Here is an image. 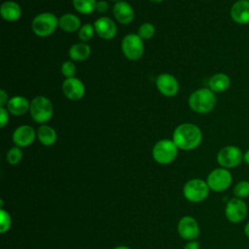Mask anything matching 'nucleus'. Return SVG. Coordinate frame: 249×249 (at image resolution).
I'll list each match as a JSON object with an SVG mask.
<instances>
[{"mask_svg": "<svg viewBox=\"0 0 249 249\" xmlns=\"http://www.w3.org/2000/svg\"><path fill=\"white\" fill-rule=\"evenodd\" d=\"M172 140L181 150H194L201 143L202 132L197 125L190 123H184L176 126L173 131Z\"/></svg>", "mask_w": 249, "mask_h": 249, "instance_id": "obj_1", "label": "nucleus"}, {"mask_svg": "<svg viewBox=\"0 0 249 249\" xmlns=\"http://www.w3.org/2000/svg\"><path fill=\"white\" fill-rule=\"evenodd\" d=\"M217 102L215 92L209 88H201L195 90L189 97V105L193 111L198 114H206L213 110Z\"/></svg>", "mask_w": 249, "mask_h": 249, "instance_id": "obj_2", "label": "nucleus"}, {"mask_svg": "<svg viewBox=\"0 0 249 249\" xmlns=\"http://www.w3.org/2000/svg\"><path fill=\"white\" fill-rule=\"evenodd\" d=\"M29 112L31 118L36 123L45 124L52 119L53 106L49 98L43 95H38L31 100Z\"/></svg>", "mask_w": 249, "mask_h": 249, "instance_id": "obj_3", "label": "nucleus"}, {"mask_svg": "<svg viewBox=\"0 0 249 249\" xmlns=\"http://www.w3.org/2000/svg\"><path fill=\"white\" fill-rule=\"evenodd\" d=\"M57 26L58 18L49 12L37 15L31 23L32 31L39 37H48L52 35Z\"/></svg>", "mask_w": 249, "mask_h": 249, "instance_id": "obj_4", "label": "nucleus"}, {"mask_svg": "<svg viewBox=\"0 0 249 249\" xmlns=\"http://www.w3.org/2000/svg\"><path fill=\"white\" fill-rule=\"evenodd\" d=\"M178 153V147L173 140L161 139L158 141L152 151L154 160L160 164H168L172 162Z\"/></svg>", "mask_w": 249, "mask_h": 249, "instance_id": "obj_5", "label": "nucleus"}, {"mask_svg": "<svg viewBox=\"0 0 249 249\" xmlns=\"http://www.w3.org/2000/svg\"><path fill=\"white\" fill-rule=\"evenodd\" d=\"M209 190L210 189L206 181L199 178H195L189 180L185 184L183 194L184 196L191 202H201L208 196Z\"/></svg>", "mask_w": 249, "mask_h": 249, "instance_id": "obj_6", "label": "nucleus"}, {"mask_svg": "<svg viewBox=\"0 0 249 249\" xmlns=\"http://www.w3.org/2000/svg\"><path fill=\"white\" fill-rule=\"evenodd\" d=\"M232 182V176L229 169L218 167L209 172L206 178V183L210 190L220 193L230 188Z\"/></svg>", "mask_w": 249, "mask_h": 249, "instance_id": "obj_7", "label": "nucleus"}, {"mask_svg": "<svg viewBox=\"0 0 249 249\" xmlns=\"http://www.w3.org/2000/svg\"><path fill=\"white\" fill-rule=\"evenodd\" d=\"M217 161L221 167L231 169L243 161V153L237 146L228 145L218 152Z\"/></svg>", "mask_w": 249, "mask_h": 249, "instance_id": "obj_8", "label": "nucleus"}, {"mask_svg": "<svg viewBox=\"0 0 249 249\" xmlns=\"http://www.w3.org/2000/svg\"><path fill=\"white\" fill-rule=\"evenodd\" d=\"M248 206L246 202L237 197L230 198L225 206V216L232 224L241 223L247 216Z\"/></svg>", "mask_w": 249, "mask_h": 249, "instance_id": "obj_9", "label": "nucleus"}, {"mask_svg": "<svg viewBox=\"0 0 249 249\" xmlns=\"http://www.w3.org/2000/svg\"><path fill=\"white\" fill-rule=\"evenodd\" d=\"M122 51L124 56L129 60L139 59L144 52L142 39L138 36V34H127L122 41Z\"/></svg>", "mask_w": 249, "mask_h": 249, "instance_id": "obj_10", "label": "nucleus"}, {"mask_svg": "<svg viewBox=\"0 0 249 249\" xmlns=\"http://www.w3.org/2000/svg\"><path fill=\"white\" fill-rule=\"evenodd\" d=\"M156 86L159 91L167 97H172L179 91V83L177 79L168 73H162L158 76Z\"/></svg>", "mask_w": 249, "mask_h": 249, "instance_id": "obj_11", "label": "nucleus"}, {"mask_svg": "<svg viewBox=\"0 0 249 249\" xmlns=\"http://www.w3.org/2000/svg\"><path fill=\"white\" fill-rule=\"evenodd\" d=\"M180 236L187 240H195L199 234V227L195 218L184 216L180 219L177 227Z\"/></svg>", "mask_w": 249, "mask_h": 249, "instance_id": "obj_12", "label": "nucleus"}, {"mask_svg": "<svg viewBox=\"0 0 249 249\" xmlns=\"http://www.w3.org/2000/svg\"><path fill=\"white\" fill-rule=\"evenodd\" d=\"M85 86L83 82L75 77L66 78L62 83V92L70 100H79L85 94Z\"/></svg>", "mask_w": 249, "mask_h": 249, "instance_id": "obj_13", "label": "nucleus"}, {"mask_svg": "<svg viewBox=\"0 0 249 249\" xmlns=\"http://www.w3.org/2000/svg\"><path fill=\"white\" fill-rule=\"evenodd\" d=\"M36 133L32 126L23 124L15 129L13 132V142L18 147H27L29 146L35 139Z\"/></svg>", "mask_w": 249, "mask_h": 249, "instance_id": "obj_14", "label": "nucleus"}, {"mask_svg": "<svg viewBox=\"0 0 249 249\" xmlns=\"http://www.w3.org/2000/svg\"><path fill=\"white\" fill-rule=\"evenodd\" d=\"M93 26L96 34L102 39L110 40L117 34V26L115 22L109 18L101 17L97 18Z\"/></svg>", "mask_w": 249, "mask_h": 249, "instance_id": "obj_15", "label": "nucleus"}, {"mask_svg": "<svg viewBox=\"0 0 249 249\" xmlns=\"http://www.w3.org/2000/svg\"><path fill=\"white\" fill-rule=\"evenodd\" d=\"M231 19L238 24L249 23V0L235 1L230 11Z\"/></svg>", "mask_w": 249, "mask_h": 249, "instance_id": "obj_16", "label": "nucleus"}, {"mask_svg": "<svg viewBox=\"0 0 249 249\" xmlns=\"http://www.w3.org/2000/svg\"><path fill=\"white\" fill-rule=\"evenodd\" d=\"M113 14L116 19L124 24L131 22L134 18V11L130 4L125 1H119L113 7Z\"/></svg>", "mask_w": 249, "mask_h": 249, "instance_id": "obj_17", "label": "nucleus"}, {"mask_svg": "<svg viewBox=\"0 0 249 249\" xmlns=\"http://www.w3.org/2000/svg\"><path fill=\"white\" fill-rule=\"evenodd\" d=\"M30 102L21 95L13 96L9 99L7 103V109L9 113L15 116H21L24 115L27 111H29Z\"/></svg>", "mask_w": 249, "mask_h": 249, "instance_id": "obj_18", "label": "nucleus"}, {"mask_svg": "<svg viewBox=\"0 0 249 249\" xmlns=\"http://www.w3.org/2000/svg\"><path fill=\"white\" fill-rule=\"evenodd\" d=\"M0 14L6 21H17L21 16V9L14 1H5L0 7Z\"/></svg>", "mask_w": 249, "mask_h": 249, "instance_id": "obj_19", "label": "nucleus"}, {"mask_svg": "<svg viewBox=\"0 0 249 249\" xmlns=\"http://www.w3.org/2000/svg\"><path fill=\"white\" fill-rule=\"evenodd\" d=\"M231 86V79L225 73H216L208 81V87L213 92H224Z\"/></svg>", "mask_w": 249, "mask_h": 249, "instance_id": "obj_20", "label": "nucleus"}, {"mask_svg": "<svg viewBox=\"0 0 249 249\" xmlns=\"http://www.w3.org/2000/svg\"><path fill=\"white\" fill-rule=\"evenodd\" d=\"M58 26L65 32H75L81 28V20L73 14H65L58 18Z\"/></svg>", "mask_w": 249, "mask_h": 249, "instance_id": "obj_21", "label": "nucleus"}, {"mask_svg": "<svg viewBox=\"0 0 249 249\" xmlns=\"http://www.w3.org/2000/svg\"><path fill=\"white\" fill-rule=\"evenodd\" d=\"M37 137L39 141L45 146H52L56 141L55 130L47 124H42L37 130Z\"/></svg>", "mask_w": 249, "mask_h": 249, "instance_id": "obj_22", "label": "nucleus"}, {"mask_svg": "<svg viewBox=\"0 0 249 249\" xmlns=\"http://www.w3.org/2000/svg\"><path fill=\"white\" fill-rule=\"evenodd\" d=\"M90 54V48L86 43H77L69 49V56L75 61L86 60Z\"/></svg>", "mask_w": 249, "mask_h": 249, "instance_id": "obj_23", "label": "nucleus"}, {"mask_svg": "<svg viewBox=\"0 0 249 249\" xmlns=\"http://www.w3.org/2000/svg\"><path fill=\"white\" fill-rule=\"evenodd\" d=\"M73 6L77 12L83 15L91 14L95 10V0H73Z\"/></svg>", "mask_w": 249, "mask_h": 249, "instance_id": "obj_24", "label": "nucleus"}, {"mask_svg": "<svg viewBox=\"0 0 249 249\" xmlns=\"http://www.w3.org/2000/svg\"><path fill=\"white\" fill-rule=\"evenodd\" d=\"M232 194L234 197L241 199L249 197V181L241 180L237 182L232 189Z\"/></svg>", "mask_w": 249, "mask_h": 249, "instance_id": "obj_25", "label": "nucleus"}, {"mask_svg": "<svg viewBox=\"0 0 249 249\" xmlns=\"http://www.w3.org/2000/svg\"><path fill=\"white\" fill-rule=\"evenodd\" d=\"M22 151L20 149V147H18V146H15L13 148H11L8 153H7V156H6V160L7 161L14 165V164H18L21 159H22Z\"/></svg>", "mask_w": 249, "mask_h": 249, "instance_id": "obj_26", "label": "nucleus"}, {"mask_svg": "<svg viewBox=\"0 0 249 249\" xmlns=\"http://www.w3.org/2000/svg\"><path fill=\"white\" fill-rule=\"evenodd\" d=\"M156 32V28L152 23L146 22L143 23L142 25H140V27L138 28V36L143 40H148L150 38H152L155 35Z\"/></svg>", "mask_w": 249, "mask_h": 249, "instance_id": "obj_27", "label": "nucleus"}, {"mask_svg": "<svg viewBox=\"0 0 249 249\" xmlns=\"http://www.w3.org/2000/svg\"><path fill=\"white\" fill-rule=\"evenodd\" d=\"M94 31V26L92 24L86 23L78 30V36L83 42H87L92 38Z\"/></svg>", "mask_w": 249, "mask_h": 249, "instance_id": "obj_28", "label": "nucleus"}, {"mask_svg": "<svg viewBox=\"0 0 249 249\" xmlns=\"http://www.w3.org/2000/svg\"><path fill=\"white\" fill-rule=\"evenodd\" d=\"M77 72L76 65L72 61H65L61 65V73L66 78H73Z\"/></svg>", "mask_w": 249, "mask_h": 249, "instance_id": "obj_29", "label": "nucleus"}, {"mask_svg": "<svg viewBox=\"0 0 249 249\" xmlns=\"http://www.w3.org/2000/svg\"><path fill=\"white\" fill-rule=\"evenodd\" d=\"M0 221H1V226H0V231L2 233L6 232L10 227H11V218L8 212H6L4 209H1L0 211Z\"/></svg>", "mask_w": 249, "mask_h": 249, "instance_id": "obj_30", "label": "nucleus"}, {"mask_svg": "<svg viewBox=\"0 0 249 249\" xmlns=\"http://www.w3.org/2000/svg\"><path fill=\"white\" fill-rule=\"evenodd\" d=\"M8 109L5 107H0V126L3 128L9 122V113Z\"/></svg>", "mask_w": 249, "mask_h": 249, "instance_id": "obj_31", "label": "nucleus"}, {"mask_svg": "<svg viewBox=\"0 0 249 249\" xmlns=\"http://www.w3.org/2000/svg\"><path fill=\"white\" fill-rule=\"evenodd\" d=\"M108 9H109V5H108V3H107L106 1L101 0V1L96 2L95 10H96L98 13L104 14V13H106V12L108 11Z\"/></svg>", "mask_w": 249, "mask_h": 249, "instance_id": "obj_32", "label": "nucleus"}, {"mask_svg": "<svg viewBox=\"0 0 249 249\" xmlns=\"http://www.w3.org/2000/svg\"><path fill=\"white\" fill-rule=\"evenodd\" d=\"M8 93L6 92L5 89H1L0 90V107H4L5 105H7L9 99H8Z\"/></svg>", "mask_w": 249, "mask_h": 249, "instance_id": "obj_33", "label": "nucleus"}, {"mask_svg": "<svg viewBox=\"0 0 249 249\" xmlns=\"http://www.w3.org/2000/svg\"><path fill=\"white\" fill-rule=\"evenodd\" d=\"M184 249H199V243L196 240H192L184 246Z\"/></svg>", "mask_w": 249, "mask_h": 249, "instance_id": "obj_34", "label": "nucleus"}, {"mask_svg": "<svg viewBox=\"0 0 249 249\" xmlns=\"http://www.w3.org/2000/svg\"><path fill=\"white\" fill-rule=\"evenodd\" d=\"M243 161L247 165H249V149L245 153H243Z\"/></svg>", "mask_w": 249, "mask_h": 249, "instance_id": "obj_35", "label": "nucleus"}, {"mask_svg": "<svg viewBox=\"0 0 249 249\" xmlns=\"http://www.w3.org/2000/svg\"><path fill=\"white\" fill-rule=\"evenodd\" d=\"M244 234L249 239V221L244 226Z\"/></svg>", "mask_w": 249, "mask_h": 249, "instance_id": "obj_36", "label": "nucleus"}, {"mask_svg": "<svg viewBox=\"0 0 249 249\" xmlns=\"http://www.w3.org/2000/svg\"><path fill=\"white\" fill-rule=\"evenodd\" d=\"M113 249H130V248L127 247V246H118V247H115Z\"/></svg>", "mask_w": 249, "mask_h": 249, "instance_id": "obj_37", "label": "nucleus"}, {"mask_svg": "<svg viewBox=\"0 0 249 249\" xmlns=\"http://www.w3.org/2000/svg\"><path fill=\"white\" fill-rule=\"evenodd\" d=\"M150 1H152V2H161L163 0H150Z\"/></svg>", "mask_w": 249, "mask_h": 249, "instance_id": "obj_38", "label": "nucleus"}, {"mask_svg": "<svg viewBox=\"0 0 249 249\" xmlns=\"http://www.w3.org/2000/svg\"><path fill=\"white\" fill-rule=\"evenodd\" d=\"M112 1H116V2H119V1H122V0H112Z\"/></svg>", "mask_w": 249, "mask_h": 249, "instance_id": "obj_39", "label": "nucleus"}]
</instances>
